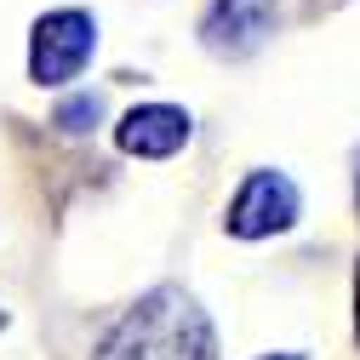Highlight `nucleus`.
I'll use <instances>...</instances> for the list:
<instances>
[{"mask_svg":"<svg viewBox=\"0 0 360 360\" xmlns=\"http://www.w3.org/2000/svg\"><path fill=\"white\" fill-rule=\"evenodd\" d=\"M354 332H360V275H354Z\"/></svg>","mask_w":360,"mask_h":360,"instance_id":"0eeeda50","label":"nucleus"},{"mask_svg":"<svg viewBox=\"0 0 360 360\" xmlns=\"http://www.w3.org/2000/svg\"><path fill=\"white\" fill-rule=\"evenodd\" d=\"M292 217H297V189L281 172H252L240 184V195H235V206H229V235L257 240V235L286 229Z\"/></svg>","mask_w":360,"mask_h":360,"instance_id":"20e7f679","label":"nucleus"},{"mask_svg":"<svg viewBox=\"0 0 360 360\" xmlns=\"http://www.w3.org/2000/svg\"><path fill=\"white\" fill-rule=\"evenodd\" d=\"M98 52V23L86 12H52L34 23V40H29V75L40 86H63L75 80Z\"/></svg>","mask_w":360,"mask_h":360,"instance_id":"f03ea898","label":"nucleus"},{"mask_svg":"<svg viewBox=\"0 0 360 360\" xmlns=\"http://www.w3.org/2000/svg\"><path fill=\"white\" fill-rule=\"evenodd\" d=\"M98 115H103V98H98V92H80V98H69V103L58 109V126H63V131H92Z\"/></svg>","mask_w":360,"mask_h":360,"instance_id":"423d86ee","label":"nucleus"},{"mask_svg":"<svg viewBox=\"0 0 360 360\" xmlns=\"http://www.w3.org/2000/svg\"><path fill=\"white\" fill-rule=\"evenodd\" d=\"M120 149L126 155H143V160H160V155H177L189 143V115L177 103H138L126 120H120Z\"/></svg>","mask_w":360,"mask_h":360,"instance_id":"39448f33","label":"nucleus"},{"mask_svg":"<svg viewBox=\"0 0 360 360\" xmlns=\"http://www.w3.org/2000/svg\"><path fill=\"white\" fill-rule=\"evenodd\" d=\"M263 360H303V354H263Z\"/></svg>","mask_w":360,"mask_h":360,"instance_id":"6e6552de","label":"nucleus"},{"mask_svg":"<svg viewBox=\"0 0 360 360\" xmlns=\"http://www.w3.org/2000/svg\"><path fill=\"white\" fill-rule=\"evenodd\" d=\"M275 12H281V0H212V12L200 23L206 52H217V58L257 52L269 40V29H275Z\"/></svg>","mask_w":360,"mask_h":360,"instance_id":"7ed1b4c3","label":"nucleus"},{"mask_svg":"<svg viewBox=\"0 0 360 360\" xmlns=\"http://www.w3.org/2000/svg\"><path fill=\"white\" fill-rule=\"evenodd\" d=\"M98 360H212V326L189 292L160 286L109 332Z\"/></svg>","mask_w":360,"mask_h":360,"instance_id":"f257e3e1","label":"nucleus"}]
</instances>
